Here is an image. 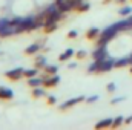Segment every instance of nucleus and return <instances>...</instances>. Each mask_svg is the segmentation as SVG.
Instances as JSON below:
<instances>
[{"mask_svg": "<svg viewBox=\"0 0 132 130\" xmlns=\"http://www.w3.org/2000/svg\"><path fill=\"white\" fill-rule=\"evenodd\" d=\"M15 32V28H14V25L11 23V20H8V18H0V37L2 38H6V37H9V35H14Z\"/></svg>", "mask_w": 132, "mask_h": 130, "instance_id": "f257e3e1", "label": "nucleus"}, {"mask_svg": "<svg viewBox=\"0 0 132 130\" xmlns=\"http://www.w3.org/2000/svg\"><path fill=\"white\" fill-rule=\"evenodd\" d=\"M55 3H57V6L63 11V12H69V11H72V9H77V6H78V0H55Z\"/></svg>", "mask_w": 132, "mask_h": 130, "instance_id": "f03ea898", "label": "nucleus"}, {"mask_svg": "<svg viewBox=\"0 0 132 130\" xmlns=\"http://www.w3.org/2000/svg\"><path fill=\"white\" fill-rule=\"evenodd\" d=\"M5 77L11 81H19L22 77H25V70L22 67H15V69H11V70L5 72Z\"/></svg>", "mask_w": 132, "mask_h": 130, "instance_id": "7ed1b4c3", "label": "nucleus"}, {"mask_svg": "<svg viewBox=\"0 0 132 130\" xmlns=\"http://www.w3.org/2000/svg\"><path fill=\"white\" fill-rule=\"evenodd\" d=\"M114 64H115V60H111V58L98 60V70L97 72H108L114 67Z\"/></svg>", "mask_w": 132, "mask_h": 130, "instance_id": "20e7f679", "label": "nucleus"}, {"mask_svg": "<svg viewBox=\"0 0 132 130\" xmlns=\"http://www.w3.org/2000/svg\"><path fill=\"white\" fill-rule=\"evenodd\" d=\"M60 81V77L59 75H51V77H46L43 80V86L45 87H55Z\"/></svg>", "mask_w": 132, "mask_h": 130, "instance_id": "39448f33", "label": "nucleus"}, {"mask_svg": "<svg viewBox=\"0 0 132 130\" xmlns=\"http://www.w3.org/2000/svg\"><path fill=\"white\" fill-rule=\"evenodd\" d=\"M92 57L95 58V60H104V58H108V52H106V46H98L95 51H94V54H92Z\"/></svg>", "mask_w": 132, "mask_h": 130, "instance_id": "423d86ee", "label": "nucleus"}, {"mask_svg": "<svg viewBox=\"0 0 132 130\" xmlns=\"http://www.w3.org/2000/svg\"><path fill=\"white\" fill-rule=\"evenodd\" d=\"M83 99H85V97H77V98H72V99L66 101V103H63V104L60 106V110H66V109H69V107H72V106H75V104L81 103Z\"/></svg>", "mask_w": 132, "mask_h": 130, "instance_id": "0eeeda50", "label": "nucleus"}, {"mask_svg": "<svg viewBox=\"0 0 132 130\" xmlns=\"http://www.w3.org/2000/svg\"><path fill=\"white\" fill-rule=\"evenodd\" d=\"M12 97H14V92L9 87L0 86V99H11Z\"/></svg>", "mask_w": 132, "mask_h": 130, "instance_id": "6e6552de", "label": "nucleus"}, {"mask_svg": "<svg viewBox=\"0 0 132 130\" xmlns=\"http://www.w3.org/2000/svg\"><path fill=\"white\" fill-rule=\"evenodd\" d=\"M106 127H112V119L111 118H106V119L95 124V129H106Z\"/></svg>", "mask_w": 132, "mask_h": 130, "instance_id": "1a4fd4ad", "label": "nucleus"}, {"mask_svg": "<svg viewBox=\"0 0 132 130\" xmlns=\"http://www.w3.org/2000/svg\"><path fill=\"white\" fill-rule=\"evenodd\" d=\"M74 54H75V52H74V49H71V48H69V49H66L65 52L59 57V60H60V61H66V60H69Z\"/></svg>", "mask_w": 132, "mask_h": 130, "instance_id": "9d476101", "label": "nucleus"}, {"mask_svg": "<svg viewBox=\"0 0 132 130\" xmlns=\"http://www.w3.org/2000/svg\"><path fill=\"white\" fill-rule=\"evenodd\" d=\"M28 84L31 86V87H38V86H43V80H40V78H35V77H32V78H28Z\"/></svg>", "mask_w": 132, "mask_h": 130, "instance_id": "9b49d317", "label": "nucleus"}, {"mask_svg": "<svg viewBox=\"0 0 132 130\" xmlns=\"http://www.w3.org/2000/svg\"><path fill=\"white\" fill-rule=\"evenodd\" d=\"M38 51H40V44H31V46H28V48L25 49L26 55H34V54H37Z\"/></svg>", "mask_w": 132, "mask_h": 130, "instance_id": "f8f14e48", "label": "nucleus"}, {"mask_svg": "<svg viewBox=\"0 0 132 130\" xmlns=\"http://www.w3.org/2000/svg\"><path fill=\"white\" fill-rule=\"evenodd\" d=\"M45 32L46 34H51V32H54L55 29H57V23H54V22H49V23H45Z\"/></svg>", "mask_w": 132, "mask_h": 130, "instance_id": "ddd939ff", "label": "nucleus"}, {"mask_svg": "<svg viewBox=\"0 0 132 130\" xmlns=\"http://www.w3.org/2000/svg\"><path fill=\"white\" fill-rule=\"evenodd\" d=\"M43 69H45V73H46V75H55L59 67H57V66H48L46 64Z\"/></svg>", "mask_w": 132, "mask_h": 130, "instance_id": "4468645a", "label": "nucleus"}, {"mask_svg": "<svg viewBox=\"0 0 132 130\" xmlns=\"http://www.w3.org/2000/svg\"><path fill=\"white\" fill-rule=\"evenodd\" d=\"M131 63V58H121V60H117L115 61V64H114V67H123V66H128Z\"/></svg>", "mask_w": 132, "mask_h": 130, "instance_id": "2eb2a0df", "label": "nucleus"}, {"mask_svg": "<svg viewBox=\"0 0 132 130\" xmlns=\"http://www.w3.org/2000/svg\"><path fill=\"white\" fill-rule=\"evenodd\" d=\"M46 66V57H38L37 60H35V67L37 69H42V67H45Z\"/></svg>", "mask_w": 132, "mask_h": 130, "instance_id": "dca6fc26", "label": "nucleus"}, {"mask_svg": "<svg viewBox=\"0 0 132 130\" xmlns=\"http://www.w3.org/2000/svg\"><path fill=\"white\" fill-rule=\"evenodd\" d=\"M98 34H100V31L97 28H91V29L88 31V34H86V37H88V38H95Z\"/></svg>", "mask_w": 132, "mask_h": 130, "instance_id": "f3484780", "label": "nucleus"}, {"mask_svg": "<svg viewBox=\"0 0 132 130\" xmlns=\"http://www.w3.org/2000/svg\"><path fill=\"white\" fill-rule=\"evenodd\" d=\"M43 95H45V90H43V89L34 87V90H32V97L34 98H40V97H43Z\"/></svg>", "mask_w": 132, "mask_h": 130, "instance_id": "a211bd4d", "label": "nucleus"}, {"mask_svg": "<svg viewBox=\"0 0 132 130\" xmlns=\"http://www.w3.org/2000/svg\"><path fill=\"white\" fill-rule=\"evenodd\" d=\"M37 72H38V69L35 67V69H29V70H25V77L26 78H32L37 75Z\"/></svg>", "mask_w": 132, "mask_h": 130, "instance_id": "6ab92c4d", "label": "nucleus"}, {"mask_svg": "<svg viewBox=\"0 0 132 130\" xmlns=\"http://www.w3.org/2000/svg\"><path fill=\"white\" fill-rule=\"evenodd\" d=\"M77 9H78L80 12H85V11H88V9H89V3H83V2H80V3H78V6H77Z\"/></svg>", "mask_w": 132, "mask_h": 130, "instance_id": "aec40b11", "label": "nucleus"}, {"mask_svg": "<svg viewBox=\"0 0 132 130\" xmlns=\"http://www.w3.org/2000/svg\"><path fill=\"white\" fill-rule=\"evenodd\" d=\"M123 121H125V119H123V116H117V118H115V121H112V127H114V129L120 127Z\"/></svg>", "mask_w": 132, "mask_h": 130, "instance_id": "412c9836", "label": "nucleus"}, {"mask_svg": "<svg viewBox=\"0 0 132 130\" xmlns=\"http://www.w3.org/2000/svg\"><path fill=\"white\" fill-rule=\"evenodd\" d=\"M131 8H129V6H126V8H123V9H120V14H121V15H126V14H131Z\"/></svg>", "mask_w": 132, "mask_h": 130, "instance_id": "4be33fe9", "label": "nucleus"}, {"mask_svg": "<svg viewBox=\"0 0 132 130\" xmlns=\"http://www.w3.org/2000/svg\"><path fill=\"white\" fill-rule=\"evenodd\" d=\"M75 55H77V58H85V57H86V52H85V51H78Z\"/></svg>", "mask_w": 132, "mask_h": 130, "instance_id": "5701e85b", "label": "nucleus"}, {"mask_svg": "<svg viewBox=\"0 0 132 130\" xmlns=\"http://www.w3.org/2000/svg\"><path fill=\"white\" fill-rule=\"evenodd\" d=\"M68 37H69V38H75V37H77V32H75V31H71V32L68 34Z\"/></svg>", "mask_w": 132, "mask_h": 130, "instance_id": "b1692460", "label": "nucleus"}, {"mask_svg": "<svg viewBox=\"0 0 132 130\" xmlns=\"http://www.w3.org/2000/svg\"><path fill=\"white\" fill-rule=\"evenodd\" d=\"M115 90V86L114 84H108V92H114Z\"/></svg>", "mask_w": 132, "mask_h": 130, "instance_id": "393cba45", "label": "nucleus"}, {"mask_svg": "<svg viewBox=\"0 0 132 130\" xmlns=\"http://www.w3.org/2000/svg\"><path fill=\"white\" fill-rule=\"evenodd\" d=\"M48 103H49V104H55V98L49 97V98H48Z\"/></svg>", "mask_w": 132, "mask_h": 130, "instance_id": "a878e982", "label": "nucleus"}, {"mask_svg": "<svg viewBox=\"0 0 132 130\" xmlns=\"http://www.w3.org/2000/svg\"><path fill=\"white\" fill-rule=\"evenodd\" d=\"M97 99H98V97H91V98H88V103H94Z\"/></svg>", "mask_w": 132, "mask_h": 130, "instance_id": "bb28decb", "label": "nucleus"}, {"mask_svg": "<svg viewBox=\"0 0 132 130\" xmlns=\"http://www.w3.org/2000/svg\"><path fill=\"white\" fill-rule=\"evenodd\" d=\"M125 123H126V124H131V123H132V115L128 118V119H126V121H125Z\"/></svg>", "mask_w": 132, "mask_h": 130, "instance_id": "cd10ccee", "label": "nucleus"}, {"mask_svg": "<svg viewBox=\"0 0 132 130\" xmlns=\"http://www.w3.org/2000/svg\"><path fill=\"white\" fill-rule=\"evenodd\" d=\"M123 98H115V99H112V103H118V101H121Z\"/></svg>", "mask_w": 132, "mask_h": 130, "instance_id": "c85d7f7f", "label": "nucleus"}, {"mask_svg": "<svg viewBox=\"0 0 132 130\" xmlns=\"http://www.w3.org/2000/svg\"><path fill=\"white\" fill-rule=\"evenodd\" d=\"M118 2H125V0H118Z\"/></svg>", "mask_w": 132, "mask_h": 130, "instance_id": "c756f323", "label": "nucleus"}, {"mask_svg": "<svg viewBox=\"0 0 132 130\" xmlns=\"http://www.w3.org/2000/svg\"><path fill=\"white\" fill-rule=\"evenodd\" d=\"M104 2H109V0H104Z\"/></svg>", "mask_w": 132, "mask_h": 130, "instance_id": "7c9ffc66", "label": "nucleus"}, {"mask_svg": "<svg viewBox=\"0 0 132 130\" xmlns=\"http://www.w3.org/2000/svg\"><path fill=\"white\" fill-rule=\"evenodd\" d=\"M78 2H81V0H78Z\"/></svg>", "mask_w": 132, "mask_h": 130, "instance_id": "2f4dec72", "label": "nucleus"}, {"mask_svg": "<svg viewBox=\"0 0 132 130\" xmlns=\"http://www.w3.org/2000/svg\"><path fill=\"white\" fill-rule=\"evenodd\" d=\"M131 72H132V69H131Z\"/></svg>", "mask_w": 132, "mask_h": 130, "instance_id": "473e14b6", "label": "nucleus"}]
</instances>
